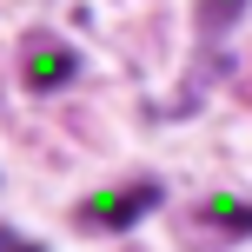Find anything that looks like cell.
Listing matches in <instances>:
<instances>
[{
  "mask_svg": "<svg viewBox=\"0 0 252 252\" xmlns=\"http://www.w3.org/2000/svg\"><path fill=\"white\" fill-rule=\"evenodd\" d=\"M159 206V179H146V186H120V192H87L80 199V226L87 232H126V226H139V213H153Z\"/></svg>",
  "mask_w": 252,
  "mask_h": 252,
  "instance_id": "1",
  "label": "cell"
},
{
  "mask_svg": "<svg viewBox=\"0 0 252 252\" xmlns=\"http://www.w3.org/2000/svg\"><path fill=\"white\" fill-rule=\"evenodd\" d=\"M73 73H80V53L66 47V40H27V60H20L27 93H53V87H66Z\"/></svg>",
  "mask_w": 252,
  "mask_h": 252,
  "instance_id": "2",
  "label": "cell"
},
{
  "mask_svg": "<svg viewBox=\"0 0 252 252\" xmlns=\"http://www.w3.org/2000/svg\"><path fill=\"white\" fill-rule=\"evenodd\" d=\"M199 219L213 232H232V239H252V199H232V192H213L199 206Z\"/></svg>",
  "mask_w": 252,
  "mask_h": 252,
  "instance_id": "3",
  "label": "cell"
},
{
  "mask_svg": "<svg viewBox=\"0 0 252 252\" xmlns=\"http://www.w3.org/2000/svg\"><path fill=\"white\" fill-rule=\"evenodd\" d=\"M239 13H246V0H206V7H199V27H206V33H226Z\"/></svg>",
  "mask_w": 252,
  "mask_h": 252,
  "instance_id": "4",
  "label": "cell"
}]
</instances>
